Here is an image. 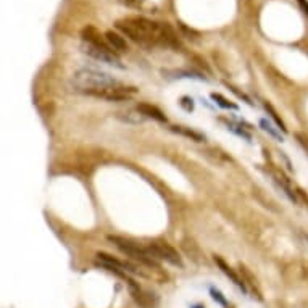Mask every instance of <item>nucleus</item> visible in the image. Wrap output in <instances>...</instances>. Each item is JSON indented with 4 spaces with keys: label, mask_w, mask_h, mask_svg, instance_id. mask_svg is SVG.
<instances>
[{
    "label": "nucleus",
    "mask_w": 308,
    "mask_h": 308,
    "mask_svg": "<svg viewBox=\"0 0 308 308\" xmlns=\"http://www.w3.org/2000/svg\"><path fill=\"white\" fill-rule=\"evenodd\" d=\"M192 308H205L204 305H200V304H197V305H194Z\"/></svg>",
    "instance_id": "nucleus-24"
},
{
    "label": "nucleus",
    "mask_w": 308,
    "mask_h": 308,
    "mask_svg": "<svg viewBox=\"0 0 308 308\" xmlns=\"http://www.w3.org/2000/svg\"><path fill=\"white\" fill-rule=\"evenodd\" d=\"M297 2H299L302 12H304L307 17H308V0H297Z\"/></svg>",
    "instance_id": "nucleus-23"
},
{
    "label": "nucleus",
    "mask_w": 308,
    "mask_h": 308,
    "mask_svg": "<svg viewBox=\"0 0 308 308\" xmlns=\"http://www.w3.org/2000/svg\"><path fill=\"white\" fill-rule=\"evenodd\" d=\"M71 82H73L74 91L86 95L87 92L94 91V89L113 86V84H118L120 81L108 73L94 70V68H84V70H79L74 73Z\"/></svg>",
    "instance_id": "nucleus-2"
},
{
    "label": "nucleus",
    "mask_w": 308,
    "mask_h": 308,
    "mask_svg": "<svg viewBox=\"0 0 308 308\" xmlns=\"http://www.w3.org/2000/svg\"><path fill=\"white\" fill-rule=\"evenodd\" d=\"M215 263L218 265V268H220L221 271L225 273V274L227 276V278H229V279L232 281V283H234V284L237 286L239 289H241L242 292H246V294H247L248 289H247L246 283H244V279H242V276H241V274L236 273L234 269H232V268L229 267V265H227L221 257H215Z\"/></svg>",
    "instance_id": "nucleus-10"
},
{
    "label": "nucleus",
    "mask_w": 308,
    "mask_h": 308,
    "mask_svg": "<svg viewBox=\"0 0 308 308\" xmlns=\"http://www.w3.org/2000/svg\"><path fill=\"white\" fill-rule=\"evenodd\" d=\"M129 292H131V297L141 308H157L158 304H160V299H158L155 292L141 287L136 281L132 284H129Z\"/></svg>",
    "instance_id": "nucleus-7"
},
{
    "label": "nucleus",
    "mask_w": 308,
    "mask_h": 308,
    "mask_svg": "<svg viewBox=\"0 0 308 308\" xmlns=\"http://www.w3.org/2000/svg\"><path fill=\"white\" fill-rule=\"evenodd\" d=\"M211 100H213V102H215L216 105H220V107H223V108H227V110H237V108H239L236 103L229 102V100H227L226 97H223L221 94L213 92V94H211Z\"/></svg>",
    "instance_id": "nucleus-16"
},
{
    "label": "nucleus",
    "mask_w": 308,
    "mask_h": 308,
    "mask_svg": "<svg viewBox=\"0 0 308 308\" xmlns=\"http://www.w3.org/2000/svg\"><path fill=\"white\" fill-rule=\"evenodd\" d=\"M227 129H231V131H234L236 134H239V136H242V137H246L247 141H250V134H248V132H246L242 129L241 126H236L234 123H231V121H227Z\"/></svg>",
    "instance_id": "nucleus-20"
},
{
    "label": "nucleus",
    "mask_w": 308,
    "mask_h": 308,
    "mask_svg": "<svg viewBox=\"0 0 308 308\" xmlns=\"http://www.w3.org/2000/svg\"><path fill=\"white\" fill-rule=\"evenodd\" d=\"M169 129H171L173 132H176V134H181L184 137H189V139H192L195 142H204L205 141V136L202 134V132L190 129V127H187V126H171Z\"/></svg>",
    "instance_id": "nucleus-13"
},
{
    "label": "nucleus",
    "mask_w": 308,
    "mask_h": 308,
    "mask_svg": "<svg viewBox=\"0 0 308 308\" xmlns=\"http://www.w3.org/2000/svg\"><path fill=\"white\" fill-rule=\"evenodd\" d=\"M295 141L299 142V145L304 148V152L308 155V136L304 134V132H295Z\"/></svg>",
    "instance_id": "nucleus-19"
},
{
    "label": "nucleus",
    "mask_w": 308,
    "mask_h": 308,
    "mask_svg": "<svg viewBox=\"0 0 308 308\" xmlns=\"http://www.w3.org/2000/svg\"><path fill=\"white\" fill-rule=\"evenodd\" d=\"M137 110H139L141 113L145 116V118H152L155 121H160V123H166V116H164L163 111L160 108H157L155 105L142 102V103L137 105Z\"/></svg>",
    "instance_id": "nucleus-12"
},
{
    "label": "nucleus",
    "mask_w": 308,
    "mask_h": 308,
    "mask_svg": "<svg viewBox=\"0 0 308 308\" xmlns=\"http://www.w3.org/2000/svg\"><path fill=\"white\" fill-rule=\"evenodd\" d=\"M105 39H107L108 45L113 49L116 54H124V52L129 50V47H127V42L123 36H120L118 33H115V31H107L105 33Z\"/></svg>",
    "instance_id": "nucleus-11"
},
{
    "label": "nucleus",
    "mask_w": 308,
    "mask_h": 308,
    "mask_svg": "<svg viewBox=\"0 0 308 308\" xmlns=\"http://www.w3.org/2000/svg\"><path fill=\"white\" fill-rule=\"evenodd\" d=\"M116 28L142 47H179L178 36L168 23H158L144 17H127L116 21Z\"/></svg>",
    "instance_id": "nucleus-1"
},
{
    "label": "nucleus",
    "mask_w": 308,
    "mask_h": 308,
    "mask_svg": "<svg viewBox=\"0 0 308 308\" xmlns=\"http://www.w3.org/2000/svg\"><path fill=\"white\" fill-rule=\"evenodd\" d=\"M82 52L89 57L95 58V60L102 62V63H107V65L111 66H116V68H124L121 65V60L118 54L113 50V49H103V47H95L91 44H86V42H82Z\"/></svg>",
    "instance_id": "nucleus-6"
},
{
    "label": "nucleus",
    "mask_w": 308,
    "mask_h": 308,
    "mask_svg": "<svg viewBox=\"0 0 308 308\" xmlns=\"http://www.w3.org/2000/svg\"><path fill=\"white\" fill-rule=\"evenodd\" d=\"M210 295H211V299L216 302V304H220L221 307H225V308H229V304H227L226 297L221 294V290H218L216 287H210Z\"/></svg>",
    "instance_id": "nucleus-18"
},
{
    "label": "nucleus",
    "mask_w": 308,
    "mask_h": 308,
    "mask_svg": "<svg viewBox=\"0 0 308 308\" xmlns=\"http://www.w3.org/2000/svg\"><path fill=\"white\" fill-rule=\"evenodd\" d=\"M181 103H183V107H184L185 110H194V103H192V99H187V97H184Z\"/></svg>",
    "instance_id": "nucleus-22"
},
{
    "label": "nucleus",
    "mask_w": 308,
    "mask_h": 308,
    "mask_svg": "<svg viewBox=\"0 0 308 308\" xmlns=\"http://www.w3.org/2000/svg\"><path fill=\"white\" fill-rule=\"evenodd\" d=\"M263 107H265V110L268 111V115L273 118V121L276 123V126H278V129H279V131H283V132H287V127H286L284 120L278 115V111L274 110L273 105H271V103H268V102H263Z\"/></svg>",
    "instance_id": "nucleus-15"
},
{
    "label": "nucleus",
    "mask_w": 308,
    "mask_h": 308,
    "mask_svg": "<svg viewBox=\"0 0 308 308\" xmlns=\"http://www.w3.org/2000/svg\"><path fill=\"white\" fill-rule=\"evenodd\" d=\"M121 121H126V123H131V124H139L142 121H145L147 118L144 115L141 113L139 110H127V111H121V113L116 115Z\"/></svg>",
    "instance_id": "nucleus-14"
},
{
    "label": "nucleus",
    "mask_w": 308,
    "mask_h": 308,
    "mask_svg": "<svg viewBox=\"0 0 308 308\" xmlns=\"http://www.w3.org/2000/svg\"><path fill=\"white\" fill-rule=\"evenodd\" d=\"M118 2L123 3L127 8H134V10H139L142 7V0H118Z\"/></svg>",
    "instance_id": "nucleus-21"
},
{
    "label": "nucleus",
    "mask_w": 308,
    "mask_h": 308,
    "mask_svg": "<svg viewBox=\"0 0 308 308\" xmlns=\"http://www.w3.org/2000/svg\"><path fill=\"white\" fill-rule=\"evenodd\" d=\"M239 274L242 276V279H244V283H246L247 286V289H250L252 290V294L253 297L257 300H263V295H262V289H260V284H258V281L257 278L253 276V273L248 269L246 265H242V263H239Z\"/></svg>",
    "instance_id": "nucleus-9"
},
{
    "label": "nucleus",
    "mask_w": 308,
    "mask_h": 308,
    "mask_svg": "<svg viewBox=\"0 0 308 308\" xmlns=\"http://www.w3.org/2000/svg\"><path fill=\"white\" fill-rule=\"evenodd\" d=\"M260 126H262V129L263 131H267V132H269V136H273L276 141H279V142H283L284 139H283V136L279 134L278 132V129H276V127L269 123V121H267V120H260Z\"/></svg>",
    "instance_id": "nucleus-17"
},
{
    "label": "nucleus",
    "mask_w": 308,
    "mask_h": 308,
    "mask_svg": "<svg viewBox=\"0 0 308 308\" xmlns=\"http://www.w3.org/2000/svg\"><path fill=\"white\" fill-rule=\"evenodd\" d=\"M137 94V87L134 86H124V84H113V86L102 87V89H94V91L87 92L86 95H91L95 99H103L110 100V102H124V100L132 99Z\"/></svg>",
    "instance_id": "nucleus-4"
},
{
    "label": "nucleus",
    "mask_w": 308,
    "mask_h": 308,
    "mask_svg": "<svg viewBox=\"0 0 308 308\" xmlns=\"http://www.w3.org/2000/svg\"><path fill=\"white\" fill-rule=\"evenodd\" d=\"M147 250L155 260H162V262H166L169 265H173V267L184 268L181 255L176 252V248H173L171 246H169L168 242L153 241L147 246Z\"/></svg>",
    "instance_id": "nucleus-5"
},
{
    "label": "nucleus",
    "mask_w": 308,
    "mask_h": 308,
    "mask_svg": "<svg viewBox=\"0 0 308 308\" xmlns=\"http://www.w3.org/2000/svg\"><path fill=\"white\" fill-rule=\"evenodd\" d=\"M81 39L82 42H86V44H91V45H95V47H103V49H111V47L108 45L107 39H105V34L102 36L100 34V31L95 28V26H84V28L81 29Z\"/></svg>",
    "instance_id": "nucleus-8"
},
{
    "label": "nucleus",
    "mask_w": 308,
    "mask_h": 308,
    "mask_svg": "<svg viewBox=\"0 0 308 308\" xmlns=\"http://www.w3.org/2000/svg\"><path fill=\"white\" fill-rule=\"evenodd\" d=\"M108 241L113 244L116 248H120L124 255H127L129 258L134 260V263L139 265H148V267H153V265H158L157 260L148 253L147 247L139 246L137 242H132L126 237H120V236H108Z\"/></svg>",
    "instance_id": "nucleus-3"
}]
</instances>
